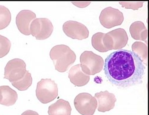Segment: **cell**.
I'll return each instance as SVG.
<instances>
[{
    "mask_svg": "<svg viewBox=\"0 0 149 115\" xmlns=\"http://www.w3.org/2000/svg\"><path fill=\"white\" fill-rule=\"evenodd\" d=\"M99 19L103 27L110 29L120 25L123 21L124 17L118 9L108 7L102 11Z\"/></svg>",
    "mask_w": 149,
    "mask_h": 115,
    "instance_id": "9",
    "label": "cell"
},
{
    "mask_svg": "<svg viewBox=\"0 0 149 115\" xmlns=\"http://www.w3.org/2000/svg\"><path fill=\"white\" fill-rule=\"evenodd\" d=\"M26 63L19 58L11 59L8 62L4 70V79L11 83L21 80L26 72Z\"/></svg>",
    "mask_w": 149,
    "mask_h": 115,
    "instance_id": "6",
    "label": "cell"
},
{
    "mask_svg": "<svg viewBox=\"0 0 149 115\" xmlns=\"http://www.w3.org/2000/svg\"><path fill=\"white\" fill-rule=\"evenodd\" d=\"M104 33L98 32L93 34L92 37V45L94 49L101 52H107V50L105 48L103 43V37Z\"/></svg>",
    "mask_w": 149,
    "mask_h": 115,
    "instance_id": "20",
    "label": "cell"
},
{
    "mask_svg": "<svg viewBox=\"0 0 149 115\" xmlns=\"http://www.w3.org/2000/svg\"><path fill=\"white\" fill-rule=\"evenodd\" d=\"M64 33L73 39L82 40L89 36V30L85 25L77 21L69 20L63 25Z\"/></svg>",
    "mask_w": 149,
    "mask_h": 115,
    "instance_id": "10",
    "label": "cell"
},
{
    "mask_svg": "<svg viewBox=\"0 0 149 115\" xmlns=\"http://www.w3.org/2000/svg\"><path fill=\"white\" fill-rule=\"evenodd\" d=\"M74 105L82 115H93L97 107V101L91 94L82 93L74 98Z\"/></svg>",
    "mask_w": 149,
    "mask_h": 115,
    "instance_id": "7",
    "label": "cell"
},
{
    "mask_svg": "<svg viewBox=\"0 0 149 115\" xmlns=\"http://www.w3.org/2000/svg\"><path fill=\"white\" fill-rule=\"evenodd\" d=\"M91 3L90 2H73L72 4L77 6L78 7H87Z\"/></svg>",
    "mask_w": 149,
    "mask_h": 115,
    "instance_id": "23",
    "label": "cell"
},
{
    "mask_svg": "<svg viewBox=\"0 0 149 115\" xmlns=\"http://www.w3.org/2000/svg\"><path fill=\"white\" fill-rule=\"evenodd\" d=\"M69 78L70 82L77 87L85 85L90 81V75L85 74L81 69V65L73 66L69 71Z\"/></svg>",
    "mask_w": 149,
    "mask_h": 115,
    "instance_id": "13",
    "label": "cell"
},
{
    "mask_svg": "<svg viewBox=\"0 0 149 115\" xmlns=\"http://www.w3.org/2000/svg\"><path fill=\"white\" fill-rule=\"evenodd\" d=\"M32 84V78L31 74L29 71H26L25 75L23 77L18 81L11 83L13 85L17 90L20 91H25Z\"/></svg>",
    "mask_w": 149,
    "mask_h": 115,
    "instance_id": "18",
    "label": "cell"
},
{
    "mask_svg": "<svg viewBox=\"0 0 149 115\" xmlns=\"http://www.w3.org/2000/svg\"><path fill=\"white\" fill-rule=\"evenodd\" d=\"M17 93L8 85L0 86V105L6 106L14 105L17 100Z\"/></svg>",
    "mask_w": 149,
    "mask_h": 115,
    "instance_id": "14",
    "label": "cell"
},
{
    "mask_svg": "<svg viewBox=\"0 0 149 115\" xmlns=\"http://www.w3.org/2000/svg\"><path fill=\"white\" fill-rule=\"evenodd\" d=\"M72 108L69 102L63 99H58L55 103L48 107L49 115H70Z\"/></svg>",
    "mask_w": 149,
    "mask_h": 115,
    "instance_id": "15",
    "label": "cell"
},
{
    "mask_svg": "<svg viewBox=\"0 0 149 115\" xmlns=\"http://www.w3.org/2000/svg\"><path fill=\"white\" fill-rule=\"evenodd\" d=\"M119 3L122 5V7L137 10L139 8L142 7L144 2H119Z\"/></svg>",
    "mask_w": 149,
    "mask_h": 115,
    "instance_id": "22",
    "label": "cell"
},
{
    "mask_svg": "<svg viewBox=\"0 0 149 115\" xmlns=\"http://www.w3.org/2000/svg\"><path fill=\"white\" fill-rule=\"evenodd\" d=\"M11 20L10 10L3 6H0V30H3L9 25Z\"/></svg>",
    "mask_w": 149,
    "mask_h": 115,
    "instance_id": "19",
    "label": "cell"
},
{
    "mask_svg": "<svg viewBox=\"0 0 149 115\" xmlns=\"http://www.w3.org/2000/svg\"><path fill=\"white\" fill-rule=\"evenodd\" d=\"M128 41V36L122 28L111 30L104 34L103 43L107 51L113 49H121L125 47Z\"/></svg>",
    "mask_w": 149,
    "mask_h": 115,
    "instance_id": "5",
    "label": "cell"
},
{
    "mask_svg": "<svg viewBox=\"0 0 149 115\" xmlns=\"http://www.w3.org/2000/svg\"><path fill=\"white\" fill-rule=\"evenodd\" d=\"M82 71L88 75L100 72L104 67V60L102 56L92 51H84L80 56Z\"/></svg>",
    "mask_w": 149,
    "mask_h": 115,
    "instance_id": "3",
    "label": "cell"
},
{
    "mask_svg": "<svg viewBox=\"0 0 149 115\" xmlns=\"http://www.w3.org/2000/svg\"><path fill=\"white\" fill-rule=\"evenodd\" d=\"M11 46V42L8 38L0 35V58L7 55Z\"/></svg>",
    "mask_w": 149,
    "mask_h": 115,
    "instance_id": "21",
    "label": "cell"
},
{
    "mask_svg": "<svg viewBox=\"0 0 149 115\" xmlns=\"http://www.w3.org/2000/svg\"><path fill=\"white\" fill-rule=\"evenodd\" d=\"M132 52L142 61L144 65H147V45L142 42H135L132 45Z\"/></svg>",
    "mask_w": 149,
    "mask_h": 115,
    "instance_id": "17",
    "label": "cell"
},
{
    "mask_svg": "<svg viewBox=\"0 0 149 115\" xmlns=\"http://www.w3.org/2000/svg\"><path fill=\"white\" fill-rule=\"evenodd\" d=\"M52 21L47 18L35 19L31 24V34L37 40H45L50 36L53 31Z\"/></svg>",
    "mask_w": 149,
    "mask_h": 115,
    "instance_id": "8",
    "label": "cell"
},
{
    "mask_svg": "<svg viewBox=\"0 0 149 115\" xmlns=\"http://www.w3.org/2000/svg\"><path fill=\"white\" fill-rule=\"evenodd\" d=\"M21 115H39V114L36 112H35L31 110H28L24 112Z\"/></svg>",
    "mask_w": 149,
    "mask_h": 115,
    "instance_id": "24",
    "label": "cell"
},
{
    "mask_svg": "<svg viewBox=\"0 0 149 115\" xmlns=\"http://www.w3.org/2000/svg\"><path fill=\"white\" fill-rule=\"evenodd\" d=\"M130 32L134 39L142 41L147 43V29L143 22L136 21L132 23L130 28Z\"/></svg>",
    "mask_w": 149,
    "mask_h": 115,
    "instance_id": "16",
    "label": "cell"
},
{
    "mask_svg": "<svg viewBox=\"0 0 149 115\" xmlns=\"http://www.w3.org/2000/svg\"><path fill=\"white\" fill-rule=\"evenodd\" d=\"M36 96L41 103H49L58 96L57 84L51 79H42L37 84Z\"/></svg>",
    "mask_w": 149,
    "mask_h": 115,
    "instance_id": "4",
    "label": "cell"
},
{
    "mask_svg": "<svg viewBox=\"0 0 149 115\" xmlns=\"http://www.w3.org/2000/svg\"><path fill=\"white\" fill-rule=\"evenodd\" d=\"M36 19V14L31 10H24L20 11L16 16V23L19 31L23 34L29 36L31 34V23Z\"/></svg>",
    "mask_w": 149,
    "mask_h": 115,
    "instance_id": "11",
    "label": "cell"
},
{
    "mask_svg": "<svg viewBox=\"0 0 149 115\" xmlns=\"http://www.w3.org/2000/svg\"><path fill=\"white\" fill-rule=\"evenodd\" d=\"M104 74L109 81L120 88L141 84L146 67L131 50L119 49L110 54L104 63Z\"/></svg>",
    "mask_w": 149,
    "mask_h": 115,
    "instance_id": "1",
    "label": "cell"
},
{
    "mask_svg": "<svg viewBox=\"0 0 149 115\" xmlns=\"http://www.w3.org/2000/svg\"><path fill=\"white\" fill-rule=\"evenodd\" d=\"M55 69L60 72H66L76 60V54L68 46L58 45L54 46L49 52Z\"/></svg>",
    "mask_w": 149,
    "mask_h": 115,
    "instance_id": "2",
    "label": "cell"
},
{
    "mask_svg": "<svg viewBox=\"0 0 149 115\" xmlns=\"http://www.w3.org/2000/svg\"><path fill=\"white\" fill-rule=\"evenodd\" d=\"M97 101L98 111L105 112L115 107L116 98L114 94L107 91L100 92L95 94L94 97Z\"/></svg>",
    "mask_w": 149,
    "mask_h": 115,
    "instance_id": "12",
    "label": "cell"
}]
</instances>
